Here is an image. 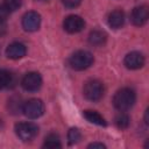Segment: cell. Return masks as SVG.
I'll return each mask as SVG.
<instances>
[{
  "mask_svg": "<svg viewBox=\"0 0 149 149\" xmlns=\"http://www.w3.org/2000/svg\"><path fill=\"white\" fill-rule=\"evenodd\" d=\"M135 100H136L135 92L129 87H123L114 94L113 105L118 111L125 112L133 107V105L135 104Z\"/></svg>",
  "mask_w": 149,
  "mask_h": 149,
  "instance_id": "cell-1",
  "label": "cell"
},
{
  "mask_svg": "<svg viewBox=\"0 0 149 149\" xmlns=\"http://www.w3.org/2000/svg\"><path fill=\"white\" fill-rule=\"evenodd\" d=\"M93 56L90 51L86 50H78L73 52L69 59V64L73 70L83 71L87 68H90L93 63Z\"/></svg>",
  "mask_w": 149,
  "mask_h": 149,
  "instance_id": "cell-2",
  "label": "cell"
},
{
  "mask_svg": "<svg viewBox=\"0 0 149 149\" xmlns=\"http://www.w3.org/2000/svg\"><path fill=\"white\" fill-rule=\"evenodd\" d=\"M84 95L90 101H99L105 93V88L101 81L97 79H91L85 83L84 85Z\"/></svg>",
  "mask_w": 149,
  "mask_h": 149,
  "instance_id": "cell-3",
  "label": "cell"
},
{
  "mask_svg": "<svg viewBox=\"0 0 149 149\" xmlns=\"http://www.w3.org/2000/svg\"><path fill=\"white\" fill-rule=\"evenodd\" d=\"M15 133L20 140L28 142L37 136L38 127L33 122H20L15 125Z\"/></svg>",
  "mask_w": 149,
  "mask_h": 149,
  "instance_id": "cell-4",
  "label": "cell"
},
{
  "mask_svg": "<svg viewBox=\"0 0 149 149\" xmlns=\"http://www.w3.org/2000/svg\"><path fill=\"white\" fill-rule=\"evenodd\" d=\"M22 112L29 119H37L44 113V104L40 99H29L23 102Z\"/></svg>",
  "mask_w": 149,
  "mask_h": 149,
  "instance_id": "cell-5",
  "label": "cell"
},
{
  "mask_svg": "<svg viewBox=\"0 0 149 149\" xmlns=\"http://www.w3.org/2000/svg\"><path fill=\"white\" fill-rule=\"evenodd\" d=\"M21 85L23 90L28 92H35L42 86V77L38 72H28L23 76Z\"/></svg>",
  "mask_w": 149,
  "mask_h": 149,
  "instance_id": "cell-6",
  "label": "cell"
},
{
  "mask_svg": "<svg viewBox=\"0 0 149 149\" xmlns=\"http://www.w3.org/2000/svg\"><path fill=\"white\" fill-rule=\"evenodd\" d=\"M41 26V15L37 12H27L22 17V27L26 31H36Z\"/></svg>",
  "mask_w": 149,
  "mask_h": 149,
  "instance_id": "cell-7",
  "label": "cell"
},
{
  "mask_svg": "<svg viewBox=\"0 0 149 149\" xmlns=\"http://www.w3.org/2000/svg\"><path fill=\"white\" fill-rule=\"evenodd\" d=\"M84 27H85V22L78 15H69L68 17H65V20L63 22V28L69 34L79 33L83 30Z\"/></svg>",
  "mask_w": 149,
  "mask_h": 149,
  "instance_id": "cell-8",
  "label": "cell"
},
{
  "mask_svg": "<svg viewBox=\"0 0 149 149\" xmlns=\"http://www.w3.org/2000/svg\"><path fill=\"white\" fill-rule=\"evenodd\" d=\"M148 17H149V10H148V7L144 5L135 7L130 14V20L133 24L137 27L146 24V22L148 21Z\"/></svg>",
  "mask_w": 149,
  "mask_h": 149,
  "instance_id": "cell-9",
  "label": "cell"
},
{
  "mask_svg": "<svg viewBox=\"0 0 149 149\" xmlns=\"http://www.w3.org/2000/svg\"><path fill=\"white\" fill-rule=\"evenodd\" d=\"M123 63L127 69L137 70L144 65V56L139 51H132L126 55Z\"/></svg>",
  "mask_w": 149,
  "mask_h": 149,
  "instance_id": "cell-10",
  "label": "cell"
},
{
  "mask_svg": "<svg viewBox=\"0 0 149 149\" xmlns=\"http://www.w3.org/2000/svg\"><path fill=\"white\" fill-rule=\"evenodd\" d=\"M27 49L26 45L21 42H13L10 43L6 49V55L10 59H20L26 56Z\"/></svg>",
  "mask_w": 149,
  "mask_h": 149,
  "instance_id": "cell-11",
  "label": "cell"
},
{
  "mask_svg": "<svg viewBox=\"0 0 149 149\" xmlns=\"http://www.w3.org/2000/svg\"><path fill=\"white\" fill-rule=\"evenodd\" d=\"M107 22H108V26L113 29L121 28L125 23V13L121 9H115L111 12L107 17Z\"/></svg>",
  "mask_w": 149,
  "mask_h": 149,
  "instance_id": "cell-12",
  "label": "cell"
},
{
  "mask_svg": "<svg viewBox=\"0 0 149 149\" xmlns=\"http://www.w3.org/2000/svg\"><path fill=\"white\" fill-rule=\"evenodd\" d=\"M16 78L15 74L8 70L0 69V90L3 88H12L15 86Z\"/></svg>",
  "mask_w": 149,
  "mask_h": 149,
  "instance_id": "cell-13",
  "label": "cell"
},
{
  "mask_svg": "<svg viewBox=\"0 0 149 149\" xmlns=\"http://www.w3.org/2000/svg\"><path fill=\"white\" fill-rule=\"evenodd\" d=\"M83 115H84V118H85L88 122H91V123H94V125H97V126H104V127L106 126L105 119H104L97 111L87 109V111H84Z\"/></svg>",
  "mask_w": 149,
  "mask_h": 149,
  "instance_id": "cell-14",
  "label": "cell"
},
{
  "mask_svg": "<svg viewBox=\"0 0 149 149\" xmlns=\"http://www.w3.org/2000/svg\"><path fill=\"white\" fill-rule=\"evenodd\" d=\"M107 40V35L105 31L102 30H93L88 35V42L92 44V45H95V47H100Z\"/></svg>",
  "mask_w": 149,
  "mask_h": 149,
  "instance_id": "cell-15",
  "label": "cell"
},
{
  "mask_svg": "<svg viewBox=\"0 0 149 149\" xmlns=\"http://www.w3.org/2000/svg\"><path fill=\"white\" fill-rule=\"evenodd\" d=\"M22 107H23V101L21 99V97H12L8 100V109L10 113L13 114H17L20 111L22 112Z\"/></svg>",
  "mask_w": 149,
  "mask_h": 149,
  "instance_id": "cell-16",
  "label": "cell"
},
{
  "mask_svg": "<svg viewBox=\"0 0 149 149\" xmlns=\"http://www.w3.org/2000/svg\"><path fill=\"white\" fill-rule=\"evenodd\" d=\"M43 147L44 148H49V149H55V148H61L62 144H61V140H59V136L55 133H51L49 134L45 139H44V143H43Z\"/></svg>",
  "mask_w": 149,
  "mask_h": 149,
  "instance_id": "cell-17",
  "label": "cell"
},
{
  "mask_svg": "<svg viewBox=\"0 0 149 149\" xmlns=\"http://www.w3.org/2000/svg\"><path fill=\"white\" fill-rule=\"evenodd\" d=\"M115 126L119 128V129H126L129 127V123H130V118L126 114V113H119L116 116H115Z\"/></svg>",
  "mask_w": 149,
  "mask_h": 149,
  "instance_id": "cell-18",
  "label": "cell"
},
{
  "mask_svg": "<svg viewBox=\"0 0 149 149\" xmlns=\"http://www.w3.org/2000/svg\"><path fill=\"white\" fill-rule=\"evenodd\" d=\"M80 139H81V134H80L78 128H71L68 132V142H69L70 146L79 142Z\"/></svg>",
  "mask_w": 149,
  "mask_h": 149,
  "instance_id": "cell-19",
  "label": "cell"
},
{
  "mask_svg": "<svg viewBox=\"0 0 149 149\" xmlns=\"http://www.w3.org/2000/svg\"><path fill=\"white\" fill-rule=\"evenodd\" d=\"M22 0H3V6L8 9V12H14L20 8Z\"/></svg>",
  "mask_w": 149,
  "mask_h": 149,
  "instance_id": "cell-20",
  "label": "cell"
},
{
  "mask_svg": "<svg viewBox=\"0 0 149 149\" xmlns=\"http://www.w3.org/2000/svg\"><path fill=\"white\" fill-rule=\"evenodd\" d=\"M80 1L81 0H62L63 5L65 7H68V8H74V7H77L80 3Z\"/></svg>",
  "mask_w": 149,
  "mask_h": 149,
  "instance_id": "cell-21",
  "label": "cell"
},
{
  "mask_svg": "<svg viewBox=\"0 0 149 149\" xmlns=\"http://www.w3.org/2000/svg\"><path fill=\"white\" fill-rule=\"evenodd\" d=\"M8 14H9L8 9H7L3 5H2V6H0V20H1V21H6V19H7Z\"/></svg>",
  "mask_w": 149,
  "mask_h": 149,
  "instance_id": "cell-22",
  "label": "cell"
},
{
  "mask_svg": "<svg viewBox=\"0 0 149 149\" xmlns=\"http://www.w3.org/2000/svg\"><path fill=\"white\" fill-rule=\"evenodd\" d=\"M6 31H7V23H6V21L0 20V37L3 36L6 34Z\"/></svg>",
  "mask_w": 149,
  "mask_h": 149,
  "instance_id": "cell-23",
  "label": "cell"
},
{
  "mask_svg": "<svg viewBox=\"0 0 149 149\" xmlns=\"http://www.w3.org/2000/svg\"><path fill=\"white\" fill-rule=\"evenodd\" d=\"M87 148H99V149H105L106 148V146L105 144H102V143H98V142H94V143H91V144H88V147Z\"/></svg>",
  "mask_w": 149,
  "mask_h": 149,
  "instance_id": "cell-24",
  "label": "cell"
},
{
  "mask_svg": "<svg viewBox=\"0 0 149 149\" xmlns=\"http://www.w3.org/2000/svg\"><path fill=\"white\" fill-rule=\"evenodd\" d=\"M148 114H149V109H147L146 111V113H144V122L148 125L149 123V120H148Z\"/></svg>",
  "mask_w": 149,
  "mask_h": 149,
  "instance_id": "cell-25",
  "label": "cell"
},
{
  "mask_svg": "<svg viewBox=\"0 0 149 149\" xmlns=\"http://www.w3.org/2000/svg\"><path fill=\"white\" fill-rule=\"evenodd\" d=\"M40 1H47V0H40Z\"/></svg>",
  "mask_w": 149,
  "mask_h": 149,
  "instance_id": "cell-26",
  "label": "cell"
}]
</instances>
